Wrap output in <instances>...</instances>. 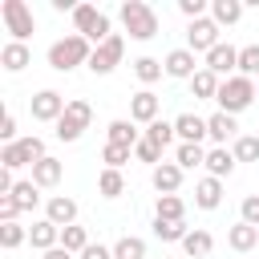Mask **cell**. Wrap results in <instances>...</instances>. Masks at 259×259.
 Masks as SVG:
<instances>
[{
    "mask_svg": "<svg viewBox=\"0 0 259 259\" xmlns=\"http://www.w3.org/2000/svg\"><path fill=\"white\" fill-rule=\"evenodd\" d=\"M89 57H93V45L81 32H69L49 45V69H57V73H73L77 65H89Z\"/></svg>",
    "mask_w": 259,
    "mask_h": 259,
    "instance_id": "1",
    "label": "cell"
},
{
    "mask_svg": "<svg viewBox=\"0 0 259 259\" xmlns=\"http://www.w3.org/2000/svg\"><path fill=\"white\" fill-rule=\"evenodd\" d=\"M117 16H121V24H125V32L134 40H154L158 36V12L146 0H121Z\"/></svg>",
    "mask_w": 259,
    "mask_h": 259,
    "instance_id": "2",
    "label": "cell"
},
{
    "mask_svg": "<svg viewBox=\"0 0 259 259\" xmlns=\"http://www.w3.org/2000/svg\"><path fill=\"white\" fill-rule=\"evenodd\" d=\"M73 28L97 49V45H105L109 36H113V28H109V16L97 8V4H77L73 8Z\"/></svg>",
    "mask_w": 259,
    "mask_h": 259,
    "instance_id": "3",
    "label": "cell"
},
{
    "mask_svg": "<svg viewBox=\"0 0 259 259\" xmlns=\"http://www.w3.org/2000/svg\"><path fill=\"white\" fill-rule=\"evenodd\" d=\"M89 121H93V105L81 101V97H69V105H65L61 121L53 125V134H57L61 142H77V138L89 130Z\"/></svg>",
    "mask_w": 259,
    "mask_h": 259,
    "instance_id": "4",
    "label": "cell"
},
{
    "mask_svg": "<svg viewBox=\"0 0 259 259\" xmlns=\"http://www.w3.org/2000/svg\"><path fill=\"white\" fill-rule=\"evenodd\" d=\"M214 101H219V109H223V113H231V117H235V113H243V109L255 101V81L235 73V77H227V81H223V89H219V97H214Z\"/></svg>",
    "mask_w": 259,
    "mask_h": 259,
    "instance_id": "5",
    "label": "cell"
},
{
    "mask_svg": "<svg viewBox=\"0 0 259 259\" xmlns=\"http://www.w3.org/2000/svg\"><path fill=\"white\" fill-rule=\"evenodd\" d=\"M0 20H4V28L12 32V40H28L32 32H36V20H32V8L24 4V0H4L0 4Z\"/></svg>",
    "mask_w": 259,
    "mask_h": 259,
    "instance_id": "6",
    "label": "cell"
},
{
    "mask_svg": "<svg viewBox=\"0 0 259 259\" xmlns=\"http://www.w3.org/2000/svg\"><path fill=\"white\" fill-rule=\"evenodd\" d=\"M121 53H125V40H121V32H113L105 45L93 49V57H89V73H97V77L113 73V69L121 65Z\"/></svg>",
    "mask_w": 259,
    "mask_h": 259,
    "instance_id": "7",
    "label": "cell"
},
{
    "mask_svg": "<svg viewBox=\"0 0 259 259\" xmlns=\"http://www.w3.org/2000/svg\"><path fill=\"white\" fill-rule=\"evenodd\" d=\"M65 97L57 93V89H40V93H32V101H28V109H32V121H61V113H65Z\"/></svg>",
    "mask_w": 259,
    "mask_h": 259,
    "instance_id": "8",
    "label": "cell"
},
{
    "mask_svg": "<svg viewBox=\"0 0 259 259\" xmlns=\"http://www.w3.org/2000/svg\"><path fill=\"white\" fill-rule=\"evenodd\" d=\"M214 45H223V40H219V24H214L210 16L190 20V28H186V49H190V53H210Z\"/></svg>",
    "mask_w": 259,
    "mask_h": 259,
    "instance_id": "9",
    "label": "cell"
},
{
    "mask_svg": "<svg viewBox=\"0 0 259 259\" xmlns=\"http://www.w3.org/2000/svg\"><path fill=\"white\" fill-rule=\"evenodd\" d=\"M158 113H162V97L154 89H138L130 97V121L134 125H150V121H158Z\"/></svg>",
    "mask_w": 259,
    "mask_h": 259,
    "instance_id": "10",
    "label": "cell"
},
{
    "mask_svg": "<svg viewBox=\"0 0 259 259\" xmlns=\"http://www.w3.org/2000/svg\"><path fill=\"white\" fill-rule=\"evenodd\" d=\"M202 69H210L214 77H235L239 73V49L235 45H214L206 53V65Z\"/></svg>",
    "mask_w": 259,
    "mask_h": 259,
    "instance_id": "11",
    "label": "cell"
},
{
    "mask_svg": "<svg viewBox=\"0 0 259 259\" xmlns=\"http://www.w3.org/2000/svg\"><path fill=\"white\" fill-rule=\"evenodd\" d=\"M162 65H166V77H174V81H190L198 73V61H194L190 49H170Z\"/></svg>",
    "mask_w": 259,
    "mask_h": 259,
    "instance_id": "12",
    "label": "cell"
},
{
    "mask_svg": "<svg viewBox=\"0 0 259 259\" xmlns=\"http://www.w3.org/2000/svg\"><path fill=\"white\" fill-rule=\"evenodd\" d=\"M174 134H178V142H190V146H202V138H210L206 134V117H198V113H178L174 117Z\"/></svg>",
    "mask_w": 259,
    "mask_h": 259,
    "instance_id": "13",
    "label": "cell"
},
{
    "mask_svg": "<svg viewBox=\"0 0 259 259\" xmlns=\"http://www.w3.org/2000/svg\"><path fill=\"white\" fill-rule=\"evenodd\" d=\"M182 166L178 162H162V166H154L150 170V182H154V190L158 194H178V186H182Z\"/></svg>",
    "mask_w": 259,
    "mask_h": 259,
    "instance_id": "14",
    "label": "cell"
},
{
    "mask_svg": "<svg viewBox=\"0 0 259 259\" xmlns=\"http://www.w3.org/2000/svg\"><path fill=\"white\" fill-rule=\"evenodd\" d=\"M45 219H49V223H57V227L65 231V227H73V223H77V202H73L69 194H53V198L45 202Z\"/></svg>",
    "mask_w": 259,
    "mask_h": 259,
    "instance_id": "15",
    "label": "cell"
},
{
    "mask_svg": "<svg viewBox=\"0 0 259 259\" xmlns=\"http://www.w3.org/2000/svg\"><path fill=\"white\" fill-rule=\"evenodd\" d=\"M219 202H223V178H198L194 182V206L198 210H219Z\"/></svg>",
    "mask_w": 259,
    "mask_h": 259,
    "instance_id": "16",
    "label": "cell"
},
{
    "mask_svg": "<svg viewBox=\"0 0 259 259\" xmlns=\"http://www.w3.org/2000/svg\"><path fill=\"white\" fill-rule=\"evenodd\" d=\"M235 130H239V121H235L231 113H223V109L206 117V134H210V142H214V146H227V142H235V138H239Z\"/></svg>",
    "mask_w": 259,
    "mask_h": 259,
    "instance_id": "17",
    "label": "cell"
},
{
    "mask_svg": "<svg viewBox=\"0 0 259 259\" xmlns=\"http://www.w3.org/2000/svg\"><path fill=\"white\" fill-rule=\"evenodd\" d=\"M28 243H32L36 251H53V247H61V227L49 223V219H36V223L28 227Z\"/></svg>",
    "mask_w": 259,
    "mask_h": 259,
    "instance_id": "18",
    "label": "cell"
},
{
    "mask_svg": "<svg viewBox=\"0 0 259 259\" xmlns=\"http://www.w3.org/2000/svg\"><path fill=\"white\" fill-rule=\"evenodd\" d=\"M227 243H231V251H239V255H247V251H255L259 247V227H251V223H235L231 231H227Z\"/></svg>",
    "mask_w": 259,
    "mask_h": 259,
    "instance_id": "19",
    "label": "cell"
},
{
    "mask_svg": "<svg viewBox=\"0 0 259 259\" xmlns=\"http://www.w3.org/2000/svg\"><path fill=\"white\" fill-rule=\"evenodd\" d=\"M0 65H4V73H20V69H28V65H32V53H28V45H20V40H8V45L0 49Z\"/></svg>",
    "mask_w": 259,
    "mask_h": 259,
    "instance_id": "20",
    "label": "cell"
},
{
    "mask_svg": "<svg viewBox=\"0 0 259 259\" xmlns=\"http://www.w3.org/2000/svg\"><path fill=\"white\" fill-rule=\"evenodd\" d=\"M61 178H65V162H61V158H53V154H49V158H40V162L32 166V182H36L40 190H45V186H57Z\"/></svg>",
    "mask_w": 259,
    "mask_h": 259,
    "instance_id": "21",
    "label": "cell"
},
{
    "mask_svg": "<svg viewBox=\"0 0 259 259\" xmlns=\"http://www.w3.org/2000/svg\"><path fill=\"white\" fill-rule=\"evenodd\" d=\"M219 89H223V77H214L210 69H198V73L190 77V93H194V101H210V97H219Z\"/></svg>",
    "mask_w": 259,
    "mask_h": 259,
    "instance_id": "22",
    "label": "cell"
},
{
    "mask_svg": "<svg viewBox=\"0 0 259 259\" xmlns=\"http://www.w3.org/2000/svg\"><path fill=\"white\" fill-rule=\"evenodd\" d=\"M210 20H214L219 28L239 24V20H243V0H210Z\"/></svg>",
    "mask_w": 259,
    "mask_h": 259,
    "instance_id": "23",
    "label": "cell"
},
{
    "mask_svg": "<svg viewBox=\"0 0 259 259\" xmlns=\"http://www.w3.org/2000/svg\"><path fill=\"white\" fill-rule=\"evenodd\" d=\"M105 134H109L105 142H113V146H130V150H134V146L142 142V130H138L134 121H125V117H117V121H109V130H105Z\"/></svg>",
    "mask_w": 259,
    "mask_h": 259,
    "instance_id": "24",
    "label": "cell"
},
{
    "mask_svg": "<svg viewBox=\"0 0 259 259\" xmlns=\"http://www.w3.org/2000/svg\"><path fill=\"white\" fill-rule=\"evenodd\" d=\"M231 170H235V154H231L227 146L206 150V174H210V178H227Z\"/></svg>",
    "mask_w": 259,
    "mask_h": 259,
    "instance_id": "25",
    "label": "cell"
},
{
    "mask_svg": "<svg viewBox=\"0 0 259 259\" xmlns=\"http://www.w3.org/2000/svg\"><path fill=\"white\" fill-rule=\"evenodd\" d=\"M154 219H170V223H186V202L178 194H158Z\"/></svg>",
    "mask_w": 259,
    "mask_h": 259,
    "instance_id": "26",
    "label": "cell"
},
{
    "mask_svg": "<svg viewBox=\"0 0 259 259\" xmlns=\"http://www.w3.org/2000/svg\"><path fill=\"white\" fill-rule=\"evenodd\" d=\"M182 251H186L190 259H206V255L214 251V239H210V231H202V227H198V231H190V235L182 239Z\"/></svg>",
    "mask_w": 259,
    "mask_h": 259,
    "instance_id": "27",
    "label": "cell"
},
{
    "mask_svg": "<svg viewBox=\"0 0 259 259\" xmlns=\"http://www.w3.org/2000/svg\"><path fill=\"white\" fill-rule=\"evenodd\" d=\"M12 202L20 206V214H24V210H32V206L40 202V186H36L32 178H20V182L12 186Z\"/></svg>",
    "mask_w": 259,
    "mask_h": 259,
    "instance_id": "28",
    "label": "cell"
},
{
    "mask_svg": "<svg viewBox=\"0 0 259 259\" xmlns=\"http://www.w3.org/2000/svg\"><path fill=\"white\" fill-rule=\"evenodd\" d=\"M162 73H166V65H162L158 57H138V61H134V77H138L142 85H154V81H162Z\"/></svg>",
    "mask_w": 259,
    "mask_h": 259,
    "instance_id": "29",
    "label": "cell"
},
{
    "mask_svg": "<svg viewBox=\"0 0 259 259\" xmlns=\"http://www.w3.org/2000/svg\"><path fill=\"white\" fill-rule=\"evenodd\" d=\"M97 194H101V198L125 194V174H121V170H101V174H97Z\"/></svg>",
    "mask_w": 259,
    "mask_h": 259,
    "instance_id": "30",
    "label": "cell"
},
{
    "mask_svg": "<svg viewBox=\"0 0 259 259\" xmlns=\"http://www.w3.org/2000/svg\"><path fill=\"white\" fill-rule=\"evenodd\" d=\"M142 138H146V142H154L158 150H166L178 134H174V121H162V117H158V121H150V125H146V134H142Z\"/></svg>",
    "mask_w": 259,
    "mask_h": 259,
    "instance_id": "31",
    "label": "cell"
},
{
    "mask_svg": "<svg viewBox=\"0 0 259 259\" xmlns=\"http://www.w3.org/2000/svg\"><path fill=\"white\" fill-rule=\"evenodd\" d=\"M16 150H20V162H24V166H36L40 158H49V154H45V138H36V134L20 138V142H16Z\"/></svg>",
    "mask_w": 259,
    "mask_h": 259,
    "instance_id": "32",
    "label": "cell"
},
{
    "mask_svg": "<svg viewBox=\"0 0 259 259\" xmlns=\"http://www.w3.org/2000/svg\"><path fill=\"white\" fill-rule=\"evenodd\" d=\"M174 162H178L182 170L206 166V150H202V146H190V142H178V150H174Z\"/></svg>",
    "mask_w": 259,
    "mask_h": 259,
    "instance_id": "33",
    "label": "cell"
},
{
    "mask_svg": "<svg viewBox=\"0 0 259 259\" xmlns=\"http://www.w3.org/2000/svg\"><path fill=\"white\" fill-rule=\"evenodd\" d=\"M231 154H235V162H259V134H239Z\"/></svg>",
    "mask_w": 259,
    "mask_h": 259,
    "instance_id": "34",
    "label": "cell"
},
{
    "mask_svg": "<svg viewBox=\"0 0 259 259\" xmlns=\"http://www.w3.org/2000/svg\"><path fill=\"white\" fill-rule=\"evenodd\" d=\"M113 259H146V239L121 235V239L113 243Z\"/></svg>",
    "mask_w": 259,
    "mask_h": 259,
    "instance_id": "35",
    "label": "cell"
},
{
    "mask_svg": "<svg viewBox=\"0 0 259 259\" xmlns=\"http://www.w3.org/2000/svg\"><path fill=\"white\" fill-rule=\"evenodd\" d=\"M154 235L162 239V243H182L190 231H186V223H170V219H154Z\"/></svg>",
    "mask_w": 259,
    "mask_h": 259,
    "instance_id": "36",
    "label": "cell"
},
{
    "mask_svg": "<svg viewBox=\"0 0 259 259\" xmlns=\"http://www.w3.org/2000/svg\"><path fill=\"white\" fill-rule=\"evenodd\" d=\"M61 247H65V251H73V255H81V251L89 247V231H85V227H77V223H73V227H65V231H61Z\"/></svg>",
    "mask_w": 259,
    "mask_h": 259,
    "instance_id": "37",
    "label": "cell"
},
{
    "mask_svg": "<svg viewBox=\"0 0 259 259\" xmlns=\"http://www.w3.org/2000/svg\"><path fill=\"white\" fill-rule=\"evenodd\" d=\"M239 77L259 81V45H243L239 49Z\"/></svg>",
    "mask_w": 259,
    "mask_h": 259,
    "instance_id": "38",
    "label": "cell"
},
{
    "mask_svg": "<svg viewBox=\"0 0 259 259\" xmlns=\"http://www.w3.org/2000/svg\"><path fill=\"white\" fill-rule=\"evenodd\" d=\"M130 154H134L130 146H113V142L101 146V162H105V170H121V166L130 162Z\"/></svg>",
    "mask_w": 259,
    "mask_h": 259,
    "instance_id": "39",
    "label": "cell"
},
{
    "mask_svg": "<svg viewBox=\"0 0 259 259\" xmlns=\"http://www.w3.org/2000/svg\"><path fill=\"white\" fill-rule=\"evenodd\" d=\"M20 243H28V231L20 223H0V247L4 251H16Z\"/></svg>",
    "mask_w": 259,
    "mask_h": 259,
    "instance_id": "40",
    "label": "cell"
},
{
    "mask_svg": "<svg viewBox=\"0 0 259 259\" xmlns=\"http://www.w3.org/2000/svg\"><path fill=\"white\" fill-rule=\"evenodd\" d=\"M134 158H138V162H146L150 170H154V166H162V150H158L154 142H146V138L134 146Z\"/></svg>",
    "mask_w": 259,
    "mask_h": 259,
    "instance_id": "41",
    "label": "cell"
},
{
    "mask_svg": "<svg viewBox=\"0 0 259 259\" xmlns=\"http://www.w3.org/2000/svg\"><path fill=\"white\" fill-rule=\"evenodd\" d=\"M178 12H182L186 20H202V16L210 12V4H206V0H178Z\"/></svg>",
    "mask_w": 259,
    "mask_h": 259,
    "instance_id": "42",
    "label": "cell"
},
{
    "mask_svg": "<svg viewBox=\"0 0 259 259\" xmlns=\"http://www.w3.org/2000/svg\"><path fill=\"white\" fill-rule=\"evenodd\" d=\"M239 219L251 223V227H259V194H247V198L239 202Z\"/></svg>",
    "mask_w": 259,
    "mask_h": 259,
    "instance_id": "43",
    "label": "cell"
},
{
    "mask_svg": "<svg viewBox=\"0 0 259 259\" xmlns=\"http://www.w3.org/2000/svg\"><path fill=\"white\" fill-rule=\"evenodd\" d=\"M0 138H4V146L20 142V138H16V117H12V113H4V121H0Z\"/></svg>",
    "mask_w": 259,
    "mask_h": 259,
    "instance_id": "44",
    "label": "cell"
},
{
    "mask_svg": "<svg viewBox=\"0 0 259 259\" xmlns=\"http://www.w3.org/2000/svg\"><path fill=\"white\" fill-rule=\"evenodd\" d=\"M77 259H113V247H101V243H89Z\"/></svg>",
    "mask_w": 259,
    "mask_h": 259,
    "instance_id": "45",
    "label": "cell"
},
{
    "mask_svg": "<svg viewBox=\"0 0 259 259\" xmlns=\"http://www.w3.org/2000/svg\"><path fill=\"white\" fill-rule=\"evenodd\" d=\"M16 214H20V206L12 202V194L0 198V223H16Z\"/></svg>",
    "mask_w": 259,
    "mask_h": 259,
    "instance_id": "46",
    "label": "cell"
},
{
    "mask_svg": "<svg viewBox=\"0 0 259 259\" xmlns=\"http://www.w3.org/2000/svg\"><path fill=\"white\" fill-rule=\"evenodd\" d=\"M45 259H73V251H65V247H53V251H45Z\"/></svg>",
    "mask_w": 259,
    "mask_h": 259,
    "instance_id": "47",
    "label": "cell"
},
{
    "mask_svg": "<svg viewBox=\"0 0 259 259\" xmlns=\"http://www.w3.org/2000/svg\"><path fill=\"white\" fill-rule=\"evenodd\" d=\"M255 97H259V81H255Z\"/></svg>",
    "mask_w": 259,
    "mask_h": 259,
    "instance_id": "48",
    "label": "cell"
}]
</instances>
